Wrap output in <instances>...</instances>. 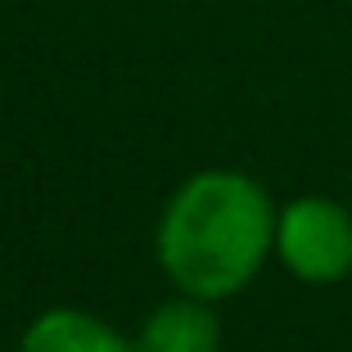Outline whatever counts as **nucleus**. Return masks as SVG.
<instances>
[{
	"label": "nucleus",
	"instance_id": "f257e3e1",
	"mask_svg": "<svg viewBox=\"0 0 352 352\" xmlns=\"http://www.w3.org/2000/svg\"><path fill=\"white\" fill-rule=\"evenodd\" d=\"M271 195L244 172H199L172 195L158 226V262L195 298L244 289L276 249Z\"/></svg>",
	"mask_w": 352,
	"mask_h": 352
},
{
	"label": "nucleus",
	"instance_id": "20e7f679",
	"mask_svg": "<svg viewBox=\"0 0 352 352\" xmlns=\"http://www.w3.org/2000/svg\"><path fill=\"white\" fill-rule=\"evenodd\" d=\"M19 352H135V348H126L118 339V330H109L104 321H95L86 311L54 307L28 325Z\"/></svg>",
	"mask_w": 352,
	"mask_h": 352
},
{
	"label": "nucleus",
	"instance_id": "f03ea898",
	"mask_svg": "<svg viewBox=\"0 0 352 352\" xmlns=\"http://www.w3.org/2000/svg\"><path fill=\"white\" fill-rule=\"evenodd\" d=\"M276 253L307 285H334L352 271V212L325 195L294 199L276 221Z\"/></svg>",
	"mask_w": 352,
	"mask_h": 352
},
{
	"label": "nucleus",
	"instance_id": "7ed1b4c3",
	"mask_svg": "<svg viewBox=\"0 0 352 352\" xmlns=\"http://www.w3.org/2000/svg\"><path fill=\"white\" fill-rule=\"evenodd\" d=\"M217 348H221V325L195 294L163 302L135 339V352H217Z\"/></svg>",
	"mask_w": 352,
	"mask_h": 352
}]
</instances>
